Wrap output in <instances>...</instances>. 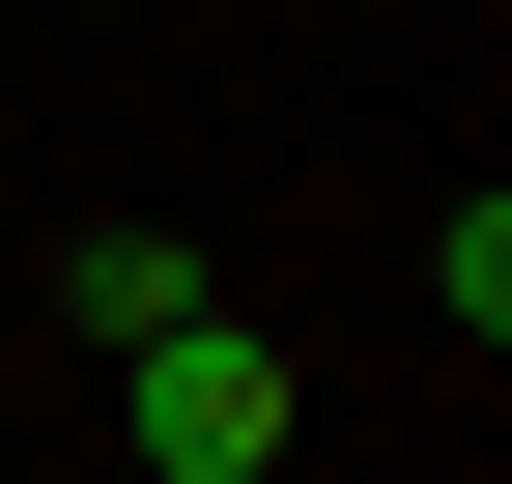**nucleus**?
Returning a JSON list of instances; mask_svg holds the SVG:
<instances>
[{
	"label": "nucleus",
	"mask_w": 512,
	"mask_h": 484,
	"mask_svg": "<svg viewBox=\"0 0 512 484\" xmlns=\"http://www.w3.org/2000/svg\"><path fill=\"white\" fill-rule=\"evenodd\" d=\"M114 428H143V484H256V456H285V342H256V314L114 342Z\"/></svg>",
	"instance_id": "nucleus-1"
},
{
	"label": "nucleus",
	"mask_w": 512,
	"mask_h": 484,
	"mask_svg": "<svg viewBox=\"0 0 512 484\" xmlns=\"http://www.w3.org/2000/svg\"><path fill=\"white\" fill-rule=\"evenodd\" d=\"M57 314H86V342H171L200 257H171V228H57Z\"/></svg>",
	"instance_id": "nucleus-2"
}]
</instances>
